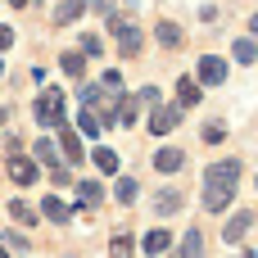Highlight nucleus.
Instances as JSON below:
<instances>
[{
  "mask_svg": "<svg viewBox=\"0 0 258 258\" xmlns=\"http://www.w3.org/2000/svg\"><path fill=\"white\" fill-rule=\"evenodd\" d=\"M195 73H200V77H195L200 86H222V82H227V59H218V54H204Z\"/></svg>",
  "mask_w": 258,
  "mask_h": 258,
  "instance_id": "5",
  "label": "nucleus"
},
{
  "mask_svg": "<svg viewBox=\"0 0 258 258\" xmlns=\"http://www.w3.org/2000/svg\"><path fill=\"white\" fill-rule=\"evenodd\" d=\"M109 258H132V236H113V245H109Z\"/></svg>",
  "mask_w": 258,
  "mask_h": 258,
  "instance_id": "28",
  "label": "nucleus"
},
{
  "mask_svg": "<svg viewBox=\"0 0 258 258\" xmlns=\"http://www.w3.org/2000/svg\"><path fill=\"white\" fill-rule=\"evenodd\" d=\"M41 218H50V222H59V227H63V222H68L73 213H68V204H63V200L45 195V204H41Z\"/></svg>",
  "mask_w": 258,
  "mask_h": 258,
  "instance_id": "16",
  "label": "nucleus"
},
{
  "mask_svg": "<svg viewBox=\"0 0 258 258\" xmlns=\"http://www.w3.org/2000/svg\"><path fill=\"white\" fill-rule=\"evenodd\" d=\"M100 50H104V41H100L95 32H82V54H86V59H95Z\"/></svg>",
  "mask_w": 258,
  "mask_h": 258,
  "instance_id": "26",
  "label": "nucleus"
},
{
  "mask_svg": "<svg viewBox=\"0 0 258 258\" xmlns=\"http://www.w3.org/2000/svg\"><path fill=\"white\" fill-rule=\"evenodd\" d=\"M200 100H204V86H200L195 77H181V82H177V109H195Z\"/></svg>",
  "mask_w": 258,
  "mask_h": 258,
  "instance_id": "7",
  "label": "nucleus"
},
{
  "mask_svg": "<svg viewBox=\"0 0 258 258\" xmlns=\"http://www.w3.org/2000/svg\"><path fill=\"white\" fill-rule=\"evenodd\" d=\"M109 36H113V45H118V54H122V59L141 54V45H145L141 23H136V18H127V14H109Z\"/></svg>",
  "mask_w": 258,
  "mask_h": 258,
  "instance_id": "1",
  "label": "nucleus"
},
{
  "mask_svg": "<svg viewBox=\"0 0 258 258\" xmlns=\"http://www.w3.org/2000/svg\"><path fill=\"white\" fill-rule=\"evenodd\" d=\"M5 245H14V249H27V236H23V231H9V236H5Z\"/></svg>",
  "mask_w": 258,
  "mask_h": 258,
  "instance_id": "31",
  "label": "nucleus"
},
{
  "mask_svg": "<svg viewBox=\"0 0 258 258\" xmlns=\"http://www.w3.org/2000/svg\"><path fill=\"white\" fill-rule=\"evenodd\" d=\"M91 159H95V168H100V172H118V154H113L109 145H100Z\"/></svg>",
  "mask_w": 258,
  "mask_h": 258,
  "instance_id": "23",
  "label": "nucleus"
},
{
  "mask_svg": "<svg viewBox=\"0 0 258 258\" xmlns=\"http://www.w3.org/2000/svg\"><path fill=\"white\" fill-rule=\"evenodd\" d=\"M59 145H63V159H68V163H82V141H77L68 127H59Z\"/></svg>",
  "mask_w": 258,
  "mask_h": 258,
  "instance_id": "19",
  "label": "nucleus"
},
{
  "mask_svg": "<svg viewBox=\"0 0 258 258\" xmlns=\"http://www.w3.org/2000/svg\"><path fill=\"white\" fill-rule=\"evenodd\" d=\"M5 122H9V109H5V104H0V127H5Z\"/></svg>",
  "mask_w": 258,
  "mask_h": 258,
  "instance_id": "35",
  "label": "nucleus"
},
{
  "mask_svg": "<svg viewBox=\"0 0 258 258\" xmlns=\"http://www.w3.org/2000/svg\"><path fill=\"white\" fill-rule=\"evenodd\" d=\"M14 45V27H0V50H9Z\"/></svg>",
  "mask_w": 258,
  "mask_h": 258,
  "instance_id": "32",
  "label": "nucleus"
},
{
  "mask_svg": "<svg viewBox=\"0 0 258 258\" xmlns=\"http://www.w3.org/2000/svg\"><path fill=\"white\" fill-rule=\"evenodd\" d=\"M32 113H36V122H41V127H50V132H59V127H63V95H59L54 86H45V91L36 95V104H32Z\"/></svg>",
  "mask_w": 258,
  "mask_h": 258,
  "instance_id": "2",
  "label": "nucleus"
},
{
  "mask_svg": "<svg viewBox=\"0 0 258 258\" xmlns=\"http://www.w3.org/2000/svg\"><path fill=\"white\" fill-rule=\"evenodd\" d=\"M168 245H172V236H168L163 227H154V231H150V236L141 240V249H145V254H150V258H159V254H163V249H168Z\"/></svg>",
  "mask_w": 258,
  "mask_h": 258,
  "instance_id": "14",
  "label": "nucleus"
},
{
  "mask_svg": "<svg viewBox=\"0 0 258 258\" xmlns=\"http://www.w3.org/2000/svg\"><path fill=\"white\" fill-rule=\"evenodd\" d=\"M9 5H14V9H27V5H32V0H9Z\"/></svg>",
  "mask_w": 258,
  "mask_h": 258,
  "instance_id": "36",
  "label": "nucleus"
},
{
  "mask_svg": "<svg viewBox=\"0 0 258 258\" xmlns=\"http://www.w3.org/2000/svg\"><path fill=\"white\" fill-rule=\"evenodd\" d=\"M5 154H23V141H18V136H14V132H9V136H5Z\"/></svg>",
  "mask_w": 258,
  "mask_h": 258,
  "instance_id": "30",
  "label": "nucleus"
},
{
  "mask_svg": "<svg viewBox=\"0 0 258 258\" xmlns=\"http://www.w3.org/2000/svg\"><path fill=\"white\" fill-rule=\"evenodd\" d=\"M86 5H91V9H100V14H109V9H113L109 0H86Z\"/></svg>",
  "mask_w": 258,
  "mask_h": 258,
  "instance_id": "33",
  "label": "nucleus"
},
{
  "mask_svg": "<svg viewBox=\"0 0 258 258\" xmlns=\"http://www.w3.org/2000/svg\"><path fill=\"white\" fill-rule=\"evenodd\" d=\"M222 141H227V122H218V118L204 122V145H222Z\"/></svg>",
  "mask_w": 258,
  "mask_h": 258,
  "instance_id": "24",
  "label": "nucleus"
},
{
  "mask_svg": "<svg viewBox=\"0 0 258 258\" xmlns=\"http://www.w3.org/2000/svg\"><path fill=\"white\" fill-rule=\"evenodd\" d=\"M231 200H236V190H209V186H204V209H209V213H227Z\"/></svg>",
  "mask_w": 258,
  "mask_h": 258,
  "instance_id": "15",
  "label": "nucleus"
},
{
  "mask_svg": "<svg viewBox=\"0 0 258 258\" xmlns=\"http://www.w3.org/2000/svg\"><path fill=\"white\" fill-rule=\"evenodd\" d=\"M0 73H5V63H0Z\"/></svg>",
  "mask_w": 258,
  "mask_h": 258,
  "instance_id": "38",
  "label": "nucleus"
},
{
  "mask_svg": "<svg viewBox=\"0 0 258 258\" xmlns=\"http://www.w3.org/2000/svg\"><path fill=\"white\" fill-rule=\"evenodd\" d=\"M0 258H9V254H5V249H0Z\"/></svg>",
  "mask_w": 258,
  "mask_h": 258,
  "instance_id": "37",
  "label": "nucleus"
},
{
  "mask_svg": "<svg viewBox=\"0 0 258 258\" xmlns=\"http://www.w3.org/2000/svg\"><path fill=\"white\" fill-rule=\"evenodd\" d=\"M100 86H104V91H118V95H122V73H118V68H109V73L100 77Z\"/></svg>",
  "mask_w": 258,
  "mask_h": 258,
  "instance_id": "29",
  "label": "nucleus"
},
{
  "mask_svg": "<svg viewBox=\"0 0 258 258\" xmlns=\"http://www.w3.org/2000/svg\"><path fill=\"white\" fill-rule=\"evenodd\" d=\"M200 254H204V236L190 227V231L181 236V249H177V258H200Z\"/></svg>",
  "mask_w": 258,
  "mask_h": 258,
  "instance_id": "18",
  "label": "nucleus"
},
{
  "mask_svg": "<svg viewBox=\"0 0 258 258\" xmlns=\"http://www.w3.org/2000/svg\"><path fill=\"white\" fill-rule=\"evenodd\" d=\"M36 163H45V168H63V163H59V150H54V141H50V136H41V141H36Z\"/></svg>",
  "mask_w": 258,
  "mask_h": 258,
  "instance_id": "20",
  "label": "nucleus"
},
{
  "mask_svg": "<svg viewBox=\"0 0 258 258\" xmlns=\"http://www.w3.org/2000/svg\"><path fill=\"white\" fill-rule=\"evenodd\" d=\"M249 36H258V14H254V18H249Z\"/></svg>",
  "mask_w": 258,
  "mask_h": 258,
  "instance_id": "34",
  "label": "nucleus"
},
{
  "mask_svg": "<svg viewBox=\"0 0 258 258\" xmlns=\"http://www.w3.org/2000/svg\"><path fill=\"white\" fill-rule=\"evenodd\" d=\"M154 36H159V45H163V50H177V45H181V27H177V23H168V18H163V23H154Z\"/></svg>",
  "mask_w": 258,
  "mask_h": 258,
  "instance_id": "12",
  "label": "nucleus"
},
{
  "mask_svg": "<svg viewBox=\"0 0 258 258\" xmlns=\"http://www.w3.org/2000/svg\"><path fill=\"white\" fill-rule=\"evenodd\" d=\"M181 204H186V200H181V190H172V186L154 195V213H159V218H172V213H181Z\"/></svg>",
  "mask_w": 258,
  "mask_h": 258,
  "instance_id": "9",
  "label": "nucleus"
},
{
  "mask_svg": "<svg viewBox=\"0 0 258 258\" xmlns=\"http://www.w3.org/2000/svg\"><path fill=\"white\" fill-rule=\"evenodd\" d=\"M86 14V0H63L59 9H54V27H68V23H77Z\"/></svg>",
  "mask_w": 258,
  "mask_h": 258,
  "instance_id": "11",
  "label": "nucleus"
},
{
  "mask_svg": "<svg viewBox=\"0 0 258 258\" xmlns=\"http://www.w3.org/2000/svg\"><path fill=\"white\" fill-rule=\"evenodd\" d=\"M136 190H141V186H136L132 177H122V181L113 186V195H118V204H132V200H136Z\"/></svg>",
  "mask_w": 258,
  "mask_h": 258,
  "instance_id": "25",
  "label": "nucleus"
},
{
  "mask_svg": "<svg viewBox=\"0 0 258 258\" xmlns=\"http://www.w3.org/2000/svg\"><path fill=\"white\" fill-rule=\"evenodd\" d=\"M5 159H9L14 186H32V181H36V163H32V159H23V154H5Z\"/></svg>",
  "mask_w": 258,
  "mask_h": 258,
  "instance_id": "6",
  "label": "nucleus"
},
{
  "mask_svg": "<svg viewBox=\"0 0 258 258\" xmlns=\"http://www.w3.org/2000/svg\"><path fill=\"white\" fill-rule=\"evenodd\" d=\"M236 181H240V159H218V163L204 168V186L209 190H236Z\"/></svg>",
  "mask_w": 258,
  "mask_h": 258,
  "instance_id": "3",
  "label": "nucleus"
},
{
  "mask_svg": "<svg viewBox=\"0 0 258 258\" xmlns=\"http://www.w3.org/2000/svg\"><path fill=\"white\" fill-rule=\"evenodd\" d=\"M9 218L14 222H23V227H36L41 218H36V209L27 204V200H9Z\"/></svg>",
  "mask_w": 258,
  "mask_h": 258,
  "instance_id": "17",
  "label": "nucleus"
},
{
  "mask_svg": "<svg viewBox=\"0 0 258 258\" xmlns=\"http://www.w3.org/2000/svg\"><path fill=\"white\" fill-rule=\"evenodd\" d=\"M249 227H254V213H245V209H240V213H231V222L222 227V240H227V245H236Z\"/></svg>",
  "mask_w": 258,
  "mask_h": 258,
  "instance_id": "10",
  "label": "nucleus"
},
{
  "mask_svg": "<svg viewBox=\"0 0 258 258\" xmlns=\"http://www.w3.org/2000/svg\"><path fill=\"white\" fill-rule=\"evenodd\" d=\"M59 68L82 82V77H86V54H82V50H68V54H59Z\"/></svg>",
  "mask_w": 258,
  "mask_h": 258,
  "instance_id": "13",
  "label": "nucleus"
},
{
  "mask_svg": "<svg viewBox=\"0 0 258 258\" xmlns=\"http://www.w3.org/2000/svg\"><path fill=\"white\" fill-rule=\"evenodd\" d=\"M104 200V190H100V181H77V204H86V209H95Z\"/></svg>",
  "mask_w": 258,
  "mask_h": 258,
  "instance_id": "21",
  "label": "nucleus"
},
{
  "mask_svg": "<svg viewBox=\"0 0 258 258\" xmlns=\"http://www.w3.org/2000/svg\"><path fill=\"white\" fill-rule=\"evenodd\" d=\"M231 54H236V63H254V59H258V45L249 41V36H240V41L231 45Z\"/></svg>",
  "mask_w": 258,
  "mask_h": 258,
  "instance_id": "22",
  "label": "nucleus"
},
{
  "mask_svg": "<svg viewBox=\"0 0 258 258\" xmlns=\"http://www.w3.org/2000/svg\"><path fill=\"white\" fill-rule=\"evenodd\" d=\"M181 163H186V150H177V145L154 150V172H177Z\"/></svg>",
  "mask_w": 258,
  "mask_h": 258,
  "instance_id": "8",
  "label": "nucleus"
},
{
  "mask_svg": "<svg viewBox=\"0 0 258 258\" xmlns=\"http://www.w3.org/2000/svg\"><path fill=\"white\" fill-rule=\"evenodd\" d=\"M77 127H82L86 136H100V118H95L91 109H82V113H77Z\"/></svg>",
  "mask_w": 258,
  "mask_h": 258,
  "instance_id": "27",
  "label": "nucleus"
},
{
  "mask_svg": "<svg viewBox=\"0 0 258 258\" xmlns=\"http://www.w3.org/2000/svg\"><path fill=\"white\" fill-rule=\"evenodd\" d=\"M177 122H181L177 104H154L150 109V136H168V132H177Z\"/></svg>",
  "mask_w": 258,
  "mask_h": 258,
  "instance_id": "4",
  "label": "nucleus"
}]
</instances>
